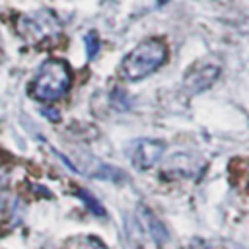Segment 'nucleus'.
<instances>
[{"label":"nucleus","mask_w":249,"mask_h":249,"mask_svg":"<svg viewBox=\"0 0 249 249\" xmlns=\"http://www.w3.org/2000/svg\"><path fill=\"white\" fill-rule=\"evenodd\" d=\"M165 150V144L161 140H142L138 142L136 150H134V156H132V163L138 171H146L150 167H154L161 154Z\"/></svg>","instance_id":"obj_4"},{"label":"nucleus","mask_w":249,"mask_h":249,"mask_svg":"<svg viewBox=\"0 0 249 249\" xmlns=\"http://www.w3.org/2000/svg\"><path fill=\"white\" fill-rule=\"evenodd\" d=\"M167 2H169V0H158V4H160V6H161V4H167Z\"/></svg>","instance_id":"obj_12"},{"label":"nucleus","mask_w":249,"mask_h":249,"mask_svg":"<svg viewBox=\"0 0 249 249\" xmlns=\"http://www.w3.org/2000/svg\"><path fill=\"white\" fill-rule=\"evenodd\" d=\"M220 74V68L214 66V64H202V66H196L185 80V88L189 89V93H200L204 89H208L216 78Z\"/></svg>","instance_id":"obj_5"},{"label":"nucleus","mask_w":249,"mask_h":249,"mask_svg":"<svg viewBox=\"0 0 249 249\" xmlns=\"http://www.w3.org/2000/svg\"><path fill=\"white\" fill-rule=\"evenodd\" d=\"M68 249H105V245L93 235H76L68 241Z\"/></svg>","instance_id":"obj_7"},{"label":"nucleus","mask_w":249,"mask_h":249,"mask_svg":"<svg viewBox=\"0 0 249 249\" xmlns=\"http://www.w3.org/2000/svg\"><path fill=\"white\" fill-rule=\"evenodd\" d=\"M167 51L163 41L160 39H146L142 41L132 53H128L123 60V76L130 82H138L152 72H156L165 62Z\"/></svg>","instance_id":"obj_1"},{"label":"nucleus","mask_w":249,"mask_h":249,"mask_svg":"<svg viewBox=\"0 0 249 249\" xmlns=\"http://www.w3.org/2000/svg\"><path fill=\"white\" fill-rule=\"evenodd\" d=\"M84 43H86V56L91 60L97 54V51L101 47V41H99V37H97L95 31H88L86 37H84Z\"/></svg>","instance_id":"obj_9"},{"label":"nucleus","mask_w":249,"mask_h":249,"mask_svg":"<svg viewBox=\"0 0 249 249\" xmlns=\"http://www.w3.org/2000/svg\"><path fill=\"white\" fill-rule=\"evenodd\" d=\"M68 86H70V68L66 66V62L58 58H49L41 64L29 89L31 95L39 101H54L66 93Z\"/></svg>","instance_id":"obj_2"},{"label":"nucleus","mask_w":249,"mask_h":249,"mask_svg":"<svg viewBox=\"0 0 249 249\" xmlns=\"http://www.w3.org/2000/svg\"><path fill=\"white\" fill-rule=\"evenodd\" d=\"M8 185H10V169L0 167V220L4 218L6 204H8V189H10Z\"/></svg>","instance_id":"obj_8"},{"label":"nucleus","mask_w":249,"mask_h":249,"mask_svg":"<svg viewBox=\"0 0 249 249\" xmlns=\"http://www.w3.org/2000/svg\"><path fill=\"white\" fill-rule=\"evenodd\" d=\"M43 113H45V115H47L49 119H53V121L60 117V115H58V111H53V109H43Z\"/></svg>","instance_id":"obj_11"},{"label":"nucleus","mask_w":249,"mask_h":249,"mask_svg":"<svg viewBox=\"0 0 249 249\" xmlns=\"http://www.w3.org/2000/svg\"><path fill=\"white\" fill-rule=\"evenodd\" d=\"M58 31L60 23L53 12H37L35 16L19 18V33L31 43H41L49 37H54Z\"/></svg>","instance_id":"obj_3"},{"label":"nucleus","mask_w":249,"mask_h":249,"mask_svg":"<svg viewBox=\"0 0 249 249\" xmlns=\"http://www.w3.org/2000/svg\"><path fill=\"white\" fill-rule=\"evenodd\" d=\"M78 195H80V198L84 200V204H88L89 206V210L93 212V214H97V216H105V210L101 208V204L88 193V191H78Z\"/></svg>","instance_id":"obj_10"},{"label":"nucleus","mask_w":249,"mask_h":249,"mask_svg":"<svg viewBox=\"0 0 249 249\" xmlns=\"http://www.w3.org/2000/svg\"><path fill=\"white\" fill-rule=\"evenodd\" d=\"M138 210H140V216H142V220H144V224H146V228H148L152 239L156 241V245H158V247H163V245L169 241V233H167L163 222H161L148 206H144V204H140Z\"/></svg>","instance_id":"obj_6"}]
</instances>
